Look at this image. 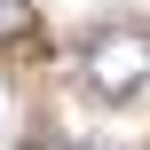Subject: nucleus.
Returning <instances> with one entry per match:
<instances>
[{
	"instance_id": "f257e3e1",
	"label": "nucleus",
	"mask_w": 150,
	"mask_h": 150,
	"mask_svg": "<svg viewBox=\"0 0 150 150\" xmlns=\"http://www.w3.org/2000/svg\"><path fill=\"white\" fill-rule=\"evenodd\" d=\"M79 71H87V95H95V103H134V95L150 87V32L142 24L95 32L87 55H79Z\"/></svg>"
},
{
	"instance_id": "f03ea898",
	"label": "nucleus",
	"mask_w": 150,
	"mask_h": 150,
	"mask_svg": "<svg viewBox=\"0 0 150 150\" xmlns=\"http://www.w3.org/2000/svg\"><path fill=\"white\" fill-rule=\"evenodd\" d=\"M32 32V0H0V40H24Z\"/></svg>"
}]
</instances>
